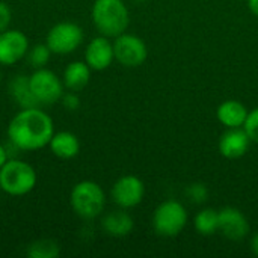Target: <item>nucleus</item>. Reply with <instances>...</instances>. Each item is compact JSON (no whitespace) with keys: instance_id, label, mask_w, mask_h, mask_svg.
Listing matches in <instances>:
<instances>
[{"instance_id":"obj_29","label":"nucleus","mask_w":258,"mask_h":258,"mask_svg":"<svg viewBox=\"0 0 258 258\" xmlns=\"http://www.w3.org/2000/svg\"><path fill=\"white\" fill-rule=\"evenodd\" d=\"M135 3H145V2H148V0H133Z\"/></svg>"},{"instance_id":"obj_4","label":"nucleus","mask_w":258,"mask_h":258,"mask_svg":"<svg viewBox=\"0 0 258 258\" xmlns=\"http://www.w3.org/2000/svg\"><path fill=\"white\" fill-rule=\"evenodd\" d=\"M38 183L36 169L20 159L11 157L0 168V186L2 192L11 197H24L30 194Z\"/></svg>"},{"instance_id":"obj_2","label":"nucleus","mask_w":258,"mask_h":258,"mask_svg":"<svg viewBox=\"0 0 258 258\" xmlns=\"http://www.w3.org/2000/svg\"><path fill=\"white\" fill-rule=\"evenodd\" d=\"M91 20L100 35L113 39L127 32L130 11L124 0H94Z\"/></svg>"},{"instance_id":"obj_19","label":"nucleus","mask_w":258,"mask_h":258,"mask_svg":"<svg viewBox=\"0 0 258 258\" xmlns=\"http://www.w3.org/2000/svg\"><path fill=\"white\" fill-rule=\"evenodd\" d=\"M194 228L201 236H213L219 231V210L203 209L194 218Z\"/></svg>"},{"instance_id":"obj_3","label":"nucleus","mask_w":258,"mask_h":258,"mask_svg":"<svg viewBox=\"0 0 258 258\" xmlns=\"http://www.w3.org/2000/svg\"><path fill=\"white\" fill-rule=\"evenodd\" d=\"M106 194L103 187L92 180L76 183L70 192V206L83 221H92L103 215L106 209Z\"/></svg>"},{"instance_id":"obj_5","label":"nucleus","mask_w":258,"mask_h":258,"mask_svg":"<svg viewBox=\"0 0 258 258\" xmlns=\"http://www.w3.org/2000/svg\"><path fill=\"white\" fill-rule=\"evenodd\" d=\"M187 221V210L183 203L177 200H166L160 203L153 213V228L157 236L165 239H172L181 234Z\"/></svg>"},{"instance_id":"obj_1","label":"nucleus","mask_w":258,"mask_h":258,"mask_svg":"<svg viewBox=\"0 0 258 258\" xmlns=\"http://www.w3.org/2000/svg\"><path fill=\"white\" fill-rule=\"evenodd\" d=\"M53 135L54 122L41 106L20 109L9 121L6 130L11 147L24 153H33L48 147Z\"/></svg>"},{"instance_id":"obj_14","label":"nucleus","mask_w":258,"mask_h":258,"mask_svg":"<svg viewBox=\"0 0 258 258\" xmlns=\"http://www.w3.org/2000/svg\"><path fill=\"white\" fill-rule=\"evenodd\" d=\"M101 228L107 236L122 239L133 231L135 221L125 209L118 207V210H112L101 218Z\"/></svg>"},{"instance_id":"obj_25","label":"nucleus","mask_w":258,"mask_h":258,"mask_svg":"<svg viewBox=\"0 0 258 258\" xmlns=\"http://www.w3.org/2000/svg\"><path fill=\"white\" fill-rule=\"evenodd\" d=\"M11 23H12V9L6 2L0 0V32L9 29Z\"/></svg>"},{"instance_id":"obj_11","label":"nucleus","mask_w":258,"mask_h":258,"mask_svg":"<svg viewBox=\"0 0 258 258\" xmlns=\"http://www.w3.org/2000/svg\"><path fill=\"white\" fill-rule=\"evenodd\" d=\"M83 60L89 65L92 71L107 70L115 60L112 38H107L104 35L94 36L85 47Z\"/></svg>"},{"instance_id":"obj_10","label":"nucleus","mask_w":258,"mask_h":258,"mask_svg":"<svg viewBox=\"0 0 258 258\" xmlns=\"http://www.w3.org/2000/svg\"><path fill=\"white\" fill-rule=\"evenodd\" d=\"M30 48L29 38L18 29L0 32V67H14L26 59Z\"/></svg>"},{"instance_id":"obj_22","label":"nucleus","mask_w":258,"mask_h":258,"mask_svg":"<svg viewBox=\"0 0 258 258\" xmlns=\"http://www.w3.org/2000/svg\"><path fill=\"white\" fill-rule=\"evenodd\" d=\"M209 187L204 184V183H192V184H189L187 186V189H186V197H187V200L192 203V204H197V206H200V204H204L207 200H209Z\"/></svg>"},{"instance_id":"obj_18","label":"nucleus","mask_w":258,"mask_h":258,"mask_svg":"<svg viewBox=\"0 0 258 258\" xmlns=\"http://www.w3.org/2000/svg\"><path fill=\"white\" fill-rule=\"evenodd\" d=\"M8 91H9V95L12 97V100L15 101V104L20 106V109L39 106L35 95L32 94L29 76H26V74H15L9 80Z\"/></svg>"},{"instance_id":"obj_23","label":"nucleus","mask_w":258,"mask_h":258,"mask_svg":"<svg viewBox=\"0 0 258 258\" xmlns=\"http://www.w3.org/2000/svg\"><path fill=\"white\" fill-rule=\"evenodd\" d=\"M243 128L248 133L251 142L258 144V107L249 110V113L246 116V121L243 124Z\"/></svg>"},{"instance_id":"obj_12","label":"nucleus","mask_w":258,"mask_h":258,"mask_svg":"<svg viewBox=\"0 0 258 258\" xmlns=\"http://www.w3.org/2000/svg\"><path fill=\"white\" fill-rule=\"evenodd\" d=\"M219 231L228 240L240 242L249 234L248 218L236 207H224L219 210Z\"/></svg>"},{"instance_id":"obj_9","label":"nucleus","mask_w":258,"mask_h":258,"mask_svg":"<svg viewBox=\"0 0 258 258\" xmlns=\"http://www.w3.org/2000/svg\"><path fill=\"white\" fill-rule=\"evenodd\" d=\"M145 197V184L144 181L132 174L119 177L112 189H110V198L119 209H135L138 207Z\"/></svg>"},{"instance_id":"obj_24","label":"nucleus","mask_w":258,"mask_h":258,"mask_svg":"<svg viewBox=\"0 0 258 258\" xmlns=\"http://www.w3.org/2000/svg\"><path fill=\"white\" fill-rule=\"evenodd\" d=\"M77 94H79V92L67 91V89H65V92H63V95H62V98H60V104H62L67 110H70V112L77 110V109L80 107V97H79Z\"/></svg>"},{"instance_id":"obj_21","label":"nucleus","mask_w":258,"mask_h":258,"mask_svg":"<svg viewBox=\"0 0 258 258\" xmlns=\"http://www.w3.org/2000/svg\"><path fill=\"white\" fill-rule=\"evenodd\" d=\"M51 54H53L51 50H50L48 45L44 42V44H36V45L30 47L29 51H27L26 59H27L29 65L33 67V70H35V68L47 67V63H48L50 59H51Z\"/></svg>"},{"instance_id":"obj_15","label":"nucleus","mask_w":258,"mask_h":258,"mask_svg":"<svg viewBox=\"0 0 258 258\" xmlns=\"http://www.w3.org/2000/svg\"><path fill=\"white\" fill-rule=\"evenodd\" d=\"M248 113L249 110L242 101L227 100L218 106L216 118L227 128H239V127H243Z\"/></svg>"},{"instance_id":"obj_7","label":"nucleus","mask_w":258,"mask_h":258,"mask_svg":"<svg viewBox=\"0 0 258 258\" xmlns=\"http://www.w3.org/2000/svg\"><path fill=\"white\" fill-rule=\"evenodd\" d=\"M85 41L83 29L74 21H59L53 24L45 36V44L53 54L68 56L74 53Z\"/></svg>"},{"instance_id":"obj_31","label":"nucleus","mask_w":258,"mask_h":258,"mask_svg":"<svg viewBox=\"0 0 258 258\" xmlns=\"http://www.w3.org/2000/svg\"><path fill=\"white\" fill-rule=\"evenodd\" d=\"M0 194H2V186H0Z\"/></svg>"},{"instance_id":"obj_17","label":"nucleus","mask_w":258,"mask_h":258,"mask_svg":"<svg viewBox=\"0 0 258 258\" xmlns=\"http://www.w3.org/2000/svg\"><path fill=\"white\" fill-rule=\"evenodd\" d=\"M48 148L57 159L70 160L80 153V141L73 132H54L48 142Z\"/></svg>"},{"instance_id":"obj_16","label":"nucleus","mask_w":258,"mask_h":258,"mask_svg":"<svg viewBox=\"0 0 258 258\" xmlns=\"http://www.w3.org/2000/svg\"><path fill=\"white\" fill-rule=\"evenodd\" d=\"M91 73L92 70L85 60L70 62L62 73V82H63L65 89L74 91V92L83 91L91 80Z\"/></svg>"},{"instance_id":"obj_20","label":"nucleus","mask_w":258,"mask_h":258,"mask_svg":"<svg viewBox=\"0 0 258 258\" xmlns=\"http://www.w3.org/2000/svg\"><path fill=\"white\" fill-rule=\"evenodd\" d=\"M60 254V245L51 239L35 240L26 248V255L29 258H56Z\"/></svg>"},{"instance_id":"obj_26","label":"nucleus","mask_w":258,"mask_h":258,"mask_svg":"<svg viewBox=\"0 0 258 258\" xmlns=\"http://www.w3.org/2000/svg\"><path fill=\"white\" fill-rule=\"evenodd\" d=\"M11 159V154H9V150L6 145L0 144V168Z\"/></svg>"},{"instance_id":"obj_8","label":"nucleus","mask_w":258,"mask_h":258,"mask_svg":"<svg viewBox=\"0 0 258 258\" xmlns=\"http://www.w3.org/2000/svg\"><path fill=\"white\" fill-rule=\"evenodd\" d=\"M115 60L125 68H138L148 57V47L145 41L133 33H121L113 38Z\"/></svg>"},{"instance_id":"obj_6","label":"nucleus","mask_w":258,"mask_h":258,"mask_svg":"<svg viewBox=\"0 0 258 258\" xmlns=\"http://www.w3.org/2000/svg\"><path fill=\"white\" fill-rule=\"evenodd\" d=\"M29 83L32 94L41 107L59 103L65 92L62 77H59L53 70L47 67L35 68L33 73L29 74Z\"/></svg>"},{"instance_id":"obj_27","label":"nucleus","mask_w":258,"mask_h":258,"mask_svg":"<svg viewBox=\"0 0 258 258\" xmlns=\"http://www.w3.org/2000/svg\"><path fill=\"white\" fill-rule=\"evenodd\" d=\"M249 248H251V252L258 257V231L251 237V242H249Z\"/></svg>"},{"instance_id":"obj_30","label":"nucleus","mask_w":258,"mask_h":258,"mask_svg":"<svg viewBox=\"0 0 258 258\" xmlns=\"http://www.w3.org/2000/svg\"><path fill=\"white\" fill-rule=\"evenodd\" d=\"M0 83H2V68H0Z\"/></svg>"},{"instance_id":"obj_13","label":"nucleus","mask_w":258,"mask_h":258,"mask_svg":"<svg viewBox=\"0 0 258 258\" xmlns=\"http://www.w3.org/2000/svg\"><path fill=\"white\" fill-rule=\"evenodd\" d=\"M251 147V139L243 127L239 128H227L219 139V153L230 160H236L243 157Z\"/></svg>"},{"instance_id":"obj_28","label":"nucleus","mask_w":258,"mask_h":258,"mask_svg":"<svg viewBox=\"0 0 258 258\" xmlns=\"http://www.w3.org/2000/svg\"><path fill=\"white\" fill-rule=\"evenodd\" d=\"M248 8H249L251 14L258 17V0H248Z\"/></svg>"}]
</instances>
